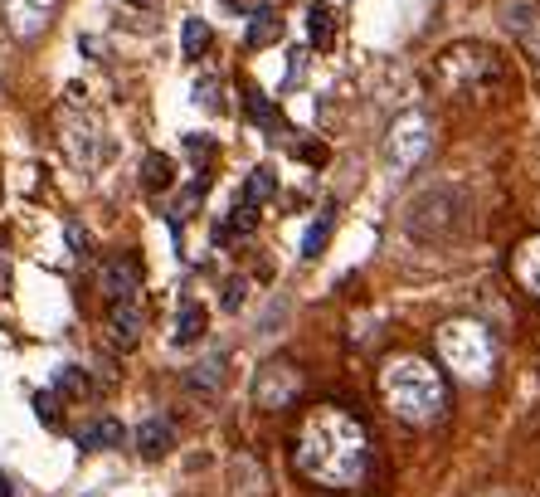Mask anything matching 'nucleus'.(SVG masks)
Segmentation results:
<instances>
[{"label":"nucleus","instance_id":"nucleus-1","mask_svg":"<svg viewBox=\"0 0 540 497\" xmlns=\"http://www.w3.org/2000/svg\"><path fill=\"white\" fill-rule=\"evenodd\" d=\"M297 468L322 488H356L370 473V439L356 415L336 405H317L297 434Z\"/></svg>","mask_w":540,"mask_h":497},{"label":"nucleus","instance_id":"nucleus-22","mask_svg":"<svg viewBox=\"0 0 540 497\" xmlns=\"http://www.w3.org/2000/svg\"><path fill=\"white\" fill-rule=\"evenodd\" d=\"M185 381L200 385V390H205V385H219V381H224V356H205L195 371H185Z\"/></svg>","mask_w":540,"mask_h":497},{"label":"nucleus","instance_id":"nucleus-5","mask_svg":"<svg viewBox=\"0 0 540 497\" xmlns=\"http://www.w3.org/2000/svg\"><path fill=\"white\" fill-rule=\"evenodd\" d=\"M433 147V122L424 113H399L385 132V166L390 176H409Z\"/></svg>","mask_w":540,"mask_h":497},{"label":"nucleus","instance_id":"nucleus-23","mask_svg":"<svg viewBox=\"0 0 540 497\" xmlns=\"http://www.w3.org/2000/svg\"><path fill=\"white\" fill-rule=\"evenodd\" d=\"M195 108H200V113H219V108H224L219 78H200V83H195Z\"/></svg>","mask_w":540,"mask_h":497},{"label":"nucleus","instance_id":"nucleus-28","mask_svg":"<svg viewBox=\"0 0 540 497\" xmlns=\"http://www.w3.org/2000/svg\"><path fill=\"white\" fill-rule=\"evenodd\" d=\"M5 288H10V268L0 264V298H5Z\"/></svg>","mask_w":540,"mask_h":497},{"label":"nucleus","instance_id":"nucleus-2","mask_svg":"<svg viewBox=\"0 0 540 497\" xmlns=\"http://www.w3.org/2000/svg\"><path fill=\"white\" fill-rule=\"evenodd\" d=\"M380 395H385L390 415L409 424H429L443 410V376L424 356H390L380 371Z\"/></svg>","mask_w":540,"mask_h":497},{"label":"nucleus","instance_id":"nucleus-31","mask_svg":"<svg viewBox=\"0 0 540 497\" xmlns=\"http://www.w3.org/2000/svg\"><path fill=\"white\" fill-rule=\"evenodd\" d=\"M482 497H511V493H482Z\"/></svg>","mask_w":540,"mask_h":497},{"label":"nucleus","instance_id":"nucleus-26","mask_svg":"<svg viewBox=\"0 0 540 497\" xmlns=\"http://www.w3.org/2000/svg\"><path fill=\"white\" fill-rule=\"evenodd\" d=\"M244 288H249L244 278H229V283H224V298H219V303H224V312H234V307L244 303Z\"/></svg>","mask_w":540,"mask_h":497},{"label":"nucleus","instance_id":"nucleus-7","mask_svg":"<svg viewBox=\"0 0 540 497\" xmlns=\"http://www.w3.org/2000/svg\"><path fill=\"white\" fill-rule=\"evenodd\" d=\"M54 5H59V0H5V25H10V35L15 39L44 35L49 20H54Z\"/></svg>","mask_w":540,"mask_h":497},{"label":"nucleus","instance_id":"nucleus-25","mask_svg":"<svg viewBox=\"0 0 540 497\" xmlns=\"http://www.w3.org/2000/svg\"><path fill=\"white\" fill-rule=\"evenodd\" d=\"M244 98H249V117H253V122H268V127H278V113H273V103H268V98H263L258 88H249Z\"/></svg>","mask_w":540,"mask_h":497},{"label":"nucleus","instance_id":"nucleus-12","mask_svg":"<svg viewBox=\"0 0 540 497\" xmlns=\"http://www.w3.org/2000/svg\"><path fill=\"white\" fill-rule=\"evenodd\" d=\"M205 332H210V312H205V303H185L176 312V332H171V342H176V346H195Z\"/></svg>","mask_w":540,"mask_h":497},{"label":"nucleus","instance_id":"nucleus-11","mask_svg":"<svg viewBox=\"0 0 540 497\" xmlns=\"http://www.w3.org/2000/svg\"><path fill=\"white\" fill-rule=\"evenodd\" d=\"M112 342L122 351L142 342V298L137 303H112Z\"/></svg>","mask_w":540,"mask_h":497},{"label":"nucleus","instance_id":"nucleus-29","mask_svg":"<svg viewBox=\"0 0 540 497\" xmlns=\"http://www.w3.org/2000/svg\"><path fill=\"white\" fill-rule=\"evenodd\" d=\"M0 497H15V493H10V478H5V473H0Z\"/></svg>","mask_w":540,"mask_h":497},{"label":"nucleus","instance_id":"nucleus-27","mask_svg":"<svg viewBox=\"0 0 540 497\" xmlns=\"http://www.w3.org/2000/svg\"><path fill=\"white\" fill-rule=\"evenodd\" d=\"M69 244H73V254H88V230L83 225H69Z\"/></svg>","mask_w":540,"mask_h":497},{"label":"nucleus","instance_id":"nucleus-9","mask_svg":"<svg viewBox=\"0 0 540 497\" xmlns=\"http://www.w3.org/2000/svg\"><path fill=\"white\" fill-rule=\"evenodd\" d=\"M506 30L521 39L531 54L540 59V0H521V5H511L506 10Z\"/></svg>","mask_w":540,"mask_h":497},{"label":"nucleus","instance_id":"nucleus-24","mask_svg":"<svg viewBox=\"0 0 540 497\" xmlns=\"http://www.w3.org/2000/svg\"><path fill=\"white\" fill-rule=\"evenodd\" d=\"M54 390H64V395H88L93 385H88V376H83L78 366H59V371H54Z\"/></svg>","mask_w":540,"mask_h":497},{"label":"nucleus","instance_id":"nucleus-6","mask_svg":"<svg viewBox=\"0 0 540 497\" xmlns=\"http://www.w3.org/2000/svg\"><path fill=\"white\" fill-rule=\"evenodd\" d=\"M297 390H302V371L288 366V361H268V366H258V376H253V400H258L263 410L292 405Z\"/></svg>","mask_w":540,"mask_h":497},{"label":"nucleus","instance_id":"nucleus-19","mask_svg":"<svg viewBox=\"0 0 540 497\" xmlns=\"http://www.w3.org/2000/svg\"><path fill=\"white\" fill-rule=\"evenodd\" d=\"M273 191H278V176H273V166H253V176L244 181L239 200H244V205H263V200H268Z\"/></svg>","mask_w":540,"mask_h":497},{"label":"nucleus","instance_id":"nucleus-14","mask_svg":"<svg viewBox=\"0 0 540 497\" xmlns=\"http://www.w3.org/2000/svg\"><path fill=\"white\" fill-rule=\"evenodd\" d=\"M122 439H127V429H122L117 420H93L88 429H83V434H78V444H83V449H93V454H103V449H117Z\"/></svg>","mask_w":540,"mask_h":497},{"label":"nucleus","instance_id":"nucleus-13","mask_svg":"<svg viewBox=\"0 0 540 497\" xmlns=\"http://www.w3.org/2000/svg\"><path fill=\"white\" fill-rule=\"evenodd\" d=\"M511 268H516V283H521L531 298H540V234H536V239H526V244L516 249Z\"/></svg>","mask_w":540,"mask_h":497},{"label":"nucleus","instance_id":"nucleus-4","mask_svg":"<svg viewBox=\"0 0 540 497\" xmlns=\"http://www.w3.org/2000/svg\"><path fill=\"white\" fill-rule=\"evenodd\" d=\"M433 78L443 83V93H487V88L502 78V64H497V54L482 49V44H453V49L438 54Z\"/></svg>","mask_w":540,"mask_h":497},{"label":"nucleus","instance_id":"nucleus-3","mask_svg":"<svg viewBox=\"0 0 540 497\" xmlns=\"http://www.w3.org/2000/svg\"><path fill=\"white\" fill-rule=\"evenodd\" d=\"M438 356H443V366L458 381H472V385L492 381V371H497V342L472 317H453V322L438 327Z\"/></svg>","mask_w":540,"mask_h":497},{"label":"nucleus","instance_id":"nucleus-16","mask_svg":"<svg viewBox=\"0 0 540 497\" xmlns=\"http://www.w3.org/2000/svg\"><path fill=\"white\" fill-rule=\"evenodd\" d=\"M278 39H283V15L258 10L249 20V49H268V44H278Z\"/></svg>","mask_w":540,"mask_h":497},{"label":"nucleus","instance_id":"nucleus-17","mask_svg":"<svg viewBox=\"0 0 540 497\" xmlns=\"http://www.w3.org/2000/svg\"><path fill=\"white\" fill-rule=\"evenodd\" d=\"M137 449H142L146 459H161L166 449H171V424L166 420H146L137 429Z\"/></svg>","mask_w":540,"mask_h":497},{"label":"nucleus","instance_id":"nucleus-21","mask_svg":"<svg viewBox=\"0 0 540 497\" xmlns=\"http://www.w3.org/2000/svg\"><path fill=\"white\" fill-rule=\"evenodd\" d=\"M326 239H331V215H322L317 225H307V234H302V259H322Z\"/></svg>","mask_w":540,"mask_h":497},{"label":"nucleus","instance_id":"nucleus-8","mask_svg":"<svg viewBox=\"0 0 540 497\" xmlns=\"http://www.w3.org/2000/svg\"><path fill=\"white\" fill-rule=\"evenodd\" d=\"M103 293H108V303H137L142 298V264L137 259H112L103 268Z\"/></svg>","mask_w":540,"mask_h":497},{"label":"nucleus","instance_id":"nucleus-10","mask_svg":"<svg viewBox=\"0 0 540 497\" xmlns=\"http://www.w3.org/2000/svg\"><path fill=\"white\" fill-rule=\"evenodd\" d=\"M253 225H258V205H244V200H234V210L224 215L215 225V244H239V239H249Z\"/></svg>","mask_w":540,"mask_h":497},{"label":"nucleus","instance_id":"nucleus-20","mask_svg":"<svg viewBox=\"0 0 540 497\" xmlns=\"http://www.w3.org/2000/svg\"><path fill=\"white\" fill-rule=\"evenodd\" d=\"M307 25H312V44L317 49H336V15L326 5H312L307 10Z\"/></svg>","mask_w":540,"mask_h":497},{"label":"nucleus","instance_id":"nucleus-15","mask_svg":"<svg viewBox=\"0 0 540 497\" xmlns=\"http://www.w3.org/2000/svg\"><path fill=\"white\" fill-rule=\"evenodd\" d=\"M176 181V161L166 152H146L142 156V186L146 191H166Z\"/></svg>","mask_w":540,"mask_h":497},{"label":"nucleus","instance_id":"nucleus-18","mask_svg":"<svg viewBox=\"0 0 540 497\" xmlns=\"http://www.w3.org/2000/svg\"><path fill=\"white\" fill-rule=\"evenodd\" d=\"M205 49H210V25H205L200 15H190V20L180 25V54H185V59H205Z\"/></svg>","mask_w":540,"mask_h":497},{"label":"nucleus","instance_id":"nucleus-30","mask_svg":"<svg viewBox=\"0 0 540 497\" xmlns=\"http://www.w3.org/2000/svg\"><path fill=\"white\" fill-rule=\"evenodd\" d=\"M127 5H151V0H127Z\"/></svg>","mask_w":540,"mask_h":497}]
</instances>
